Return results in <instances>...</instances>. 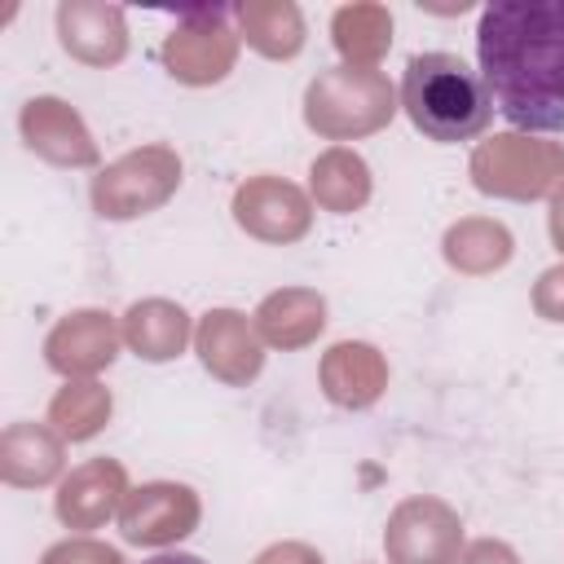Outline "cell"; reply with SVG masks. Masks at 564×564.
Here are the masks:
<instances>
[{
  "label": "cell",
  "instance_id": "6da1fadb",
  "mask_svg": "<svg viewBox=\"0 0 564 564\" xmlns=\"http://www.w3.org/2000/svg\"><path fill=\"white\" fill-rule=\"evenodd\" d=\"M480 79L520 132H564V0H498L476 22Z\"/></svg>",
  "mask_w": 564,
  "mask_h": 564
},
{
  "label": "cell",
  "instance_id": "7a4b0ae2",
  "mask_svg": "<svg viewBox=\"0 0 564 564\" xmlns=\"http://www.w3.org/2000/svg\"><path fill=\"white\" fill-rule=\"evenodd\" d=\"M401 110L436 145L471 141L494 119L480 70H471L458 53H414L401 75Z\"/></svg>",
  "mask_w": 564,
  "mask_h": 564
},
{
  "label": "cell",
  "instance_id": "3957f363",
  "mask_svg": "<svg viewBox=\"0 0 564 564\" xmlns=\"http://www.w3.org/2000/svg\"><path fill=\"white\" fill-rule=\"evenodd\" d=\"M308 128L326 137H348V132H370L383 119H392V88L375 66H335L322 70L308 84Z\"/></svg>",
  "mask_w": 564,
  "mask_h": 564
},
{
  "label": "cell",
  "instance_id": "277c9868",
  "mask_svg": "<svg viewBox=\"0 0 564 564\" xmlns=\"http://www.w3.org/2000/svg\"><path fill=\"white\" fill-rule=\"evenodd\" d=\"M176 185H181V159L163 145H150V150L119 159L115 167H106L93 181V207H97V216H110V220L145 216Z\"/></svg>",
  "mask_w": 564,
  "mask_h": 564
},
{
  "label": "cell",
  "instance_id": "5b68a950",
  "mask_svg": "<svg viewBox=\"0 0 564 564\" xmlns=\"http://www.w3.org/2000/svg\"><path fill=\"white\" fill-rule=\"evenodd\" d=\"M238 35L229 31V9H189L163 44V62L181 84H216L234 66Z\"/></svg>",
  "mask_w": 564,
  "mask_h": 564
},
{
  "label": "cell",
  "instance_id": "8992f818",
  "mask_svg": "<svg viewBox=\"0 0 564 564\" xmlns=\"http://www.w3.org/2000/svg\"><path fill=\"white\" fill-rule=\"evenodd\" d=\"M560 167H564V154L560 150L533 145L524 137H498V141L480 145L476 159H471L476 185L485 194H507V198H533V194H542L555 181Z\"/></svg>",
  "mask_w": 564,
  "mask_h": 564
},
{
  "label": "cell",
  "instance_id": "52a82bcc",
  "mask_svg": "<svg viewBox=\"0 0 564 564\" xmlns=\"http://www.w3.org/2000/svg\"><path fill=\"white\" fill-rule=\"evenodd\" d=\"M463 524L458 516L436 498H410L388 520L383 546L397 564H454Z\"/></svg>",
  "mask_w": 564,
  "mask_h": 564
},
{
  "label": "cell",
  "instance_id": "ba28073f",
  "mask_svg": "<svg viewBox=\"0 0 564 564\" xmlns=\"http://www.w3.org/2000/svg\"><path fill=\"white\" fill-rule=\"evenodd\" d=\"M194 524H198V498H194V489L167 485V480H154V485L132 489L123 498V507H119V529L137 546H167V542L194 533Z\"/></svg>",
  "mask_w": 564,
  "mask_h": 564
},
{
  "label": "cell",
  "instance_id": "9c48e42d",
  "mask_svg": "<svg viewBox=\"0 0 564 564\" xmlns=\"http://www.w3.org/2000/svg\"><path fill=\"white\" fill-rule=\"evenodd\" d=\"M57 35H62V48L88 66H110L128 53V26L119 4L66 0L57 4Z\"/></svg>",
  "mask_w": 564,
  "mask_h": 564
},
{
  "label": "cell",
  "instance_id": "30bf717a",
  "mask_svg": "<svg viewBox=\"0 0 564 564\" xmlns=\"http://www.w3.org/2000/svg\"><path fill=\"white\" fill-rule=\"evenodd\" d=\"M115 348H119L115 322L97 308H84L53 326V335L44 344V361L62 375H93L115 361Z\"/></svg>",
  "mask_w": 564,
  "mask_h": 564
},
{
  "label": "cell",
  "instance_id": "8fae6325",
  "mask_svg": "<svg viewBox=\"0 0 564 564\" xmlns=\"http://www.w3.org/2000/svg\"><path fill=\"white\" fill-rule=\"evenodd\" d=\"M22 137H26V145H31L35 154H44V159H53V163L79 167V163H93V159H97V145H93L88 128H84L79 115H75L66 101H57V97H35V101H26V110H22Z\"/></svg>",
  "mask_w": 564,
  "mask_h": 564
},
{
  "label": "cell",
  "instance_id": "7c38bea8",
  "mask_svg": "<svg viewBox=\"0 0 564 564\" xmlns=\"http://www.w3.org/2000/svg\"><path fill=\"white\" fill-rule=\"evenodd\" d=\"M234 212H238L242 229H251L260 238H273V242L300 238L308 229V203L286 181H251V185H242L238 198H234Z\"/></svg>",
  "mask_w": 564,
  "mask_h": 564
},
{
  "label": "cell",
  "instance_id": "4fadbf2b",
  "mask_svg": "<svg viewBox=\"0 0 564 564\" xmlns=\"http://www.w3.org/2000/svg\"><path fill=\"white\" fill-rule=\"evenodd\" d=\"M119 494H123V467L115 458H93L62 480L57 516L70 529H97L115 507H123Z\"/></svg>",
  "mask_w": 564,
  "mask_h": 564
},
{
  "label": "cell",
  "instance_id": "5bb4252c",
  "mask_svg": "<svg viewBox=\"0 0 564 564\" xmlns=\"http://www.w3.org/2000/svg\"><path fill=\"white\" fill-rule=\"evenodd\" d=\"M198 352H203V366L212 375H220L225 383H247L264 361L256 335L247 330V317L234 313V308H216V313L203 317Z\"/></svg>",
  "mask_w": 564,
  "mask_h": 564
},
{
  "label": "cell",
  "instance_id": "9a60e30c",
  "mask_svg": "<svg viewBox=\"0 0 564 564\" xmlns=\"http://www.w3.org/2000/svg\"><path fill=\"white\" fill-rule=\"evenodd\" d=\"M123 339L132 344L137 357L145 361H167L185 348L189 339V317L181 304H167V300H145V304H132L128 317H123Z\"/></svg>",
  "mask_w": 564,
  "mask_h": 564
},
{
  "label": "cell",
  "instance_id": "2e32d148",
  "mask_svg": "<svg viewBox=\"0 0 564 564\" xmlns=\"http://www.w3.org/2000/svg\"><path fill=\"white\" fill-rule=\"evenodd\" d=\"M322 379H326V397L339 401V405H370L379 397V383H383V361L370 344H335L326 366H322Z\"/></svg>",
  "mask_w": 564,
  "mask_h": 564
},
{
  "label": "cell",
  "instance_id": "e0dca14e",
  "mask_svg": "<svg viewBox=\"0 0 564 564\" xmlns=\"http://www.w3.org/2000/svg\"><path fill=\"white\" fill-rule=\"evenodd\" d=\"M0 467H4V480L9 485H44L62 467V445L44 427L18 423L0 441Z\"/></svg>",
  "mask_w": 564,
  "mask_h": 564
},
{
  "label": "cell",
  "instance_id": "ac0fdd59",
  "mask_svg": "<svg viewBox=\"0 0 564 564\" xmlns=\"http://www.w3.org/2000/svg\"><path fill=\"white\" fill-rule=\"evenodd\" d=\"M238 26L242 40L251 48H260L264 57H295L304 44V18L295 4H238Z\"/></svg>",
  "mask_w": 564,
  "mask_h": 564
},
{
  "label": "cell",
  "instance_id": "d6986e66",
  "mask_svg": "<svg viewBox=\"0 0 564 564\" xmlns=\"http://www.w3.org/2000/svg\"><path fill=\"white\" fill-rule=\"evenodd\" d=\"M260 335L269 344H282V348H295V344H308L322 322H326V304L308 291H282V295H269L260 304Z\"/></svg>",
  "mask_w": 564,
  "mask_h": 564
},
{
  "label": "cell",
  "instance_id": "ffe728a7",
  "mask_svg": "<svg viewBox=\"0 0 564 564\" xmlns=\"http://www.w3.org/2000/svg\"><path fill=\"white\" fill-rule=\"evenodd\" d=\"M330 26H335V48L357 66H370L392 40V18L379 4H348L335 13Z\"/></svg>",
  "mask_w": 564,
  "mask_h": 564
},
{
  "label": "cell",
  "instance_id": "44dd1931",
  "mask_svg": "<svg viewBox=\"0 0 564 564\" xmlns=\"http://www.w3.org/2000/svg\"><path fill=\"white\" fill-rule=\"evenodd\" d=\"M313 194L330 207V212H352L366 203L370 194V176H366V163L348 150H330L313 163Z\"/></svg>",
  "mask_w": 564,
  "mask_h": 564
},
{
  "label": "cell",
  "instance_id": "7402d4cb",
  "mask_svg": "<svg viewBox=\"0 0 564 564\" xmlns=\"http://www.w3.org/2000/svg\"><path fill=\"white\" fill-rule=\"evenodd\" d=\"M445 256L449 264L458 269H498L507 256H511V238L502 225H485V220H467V225H454L445 234Z\"/></svg>",
  "mask_w": 564,
  "mask_h": 564
},
{
  "label": "cell",
  "instance_id": "603a6c76",
  "mask_svg": "<svg viewBox=\"0 0 564 564\" xmlns=\"http://www.w3.org/2000/svg\"><path fill=\"white\" fill-rule=\"evenodd\" d=\"M48 419L57 423V432L66 441H88L106 419H110V397L97 388V383H66L53 405H48Z\"/></svg>",
  "mask_w": 564,
  "mask_h": 564
},
{
  "label": "cell",
  "instance_id": "cb8c5ba5",
  "mask_svg": "<svg viewBox=\"0 0 564 564\" xmlns=\"http://www.w3.org/2000/svg\"><path fill=\"white\" fill-rule=\"evenodd\" d=\"M40 564H123V560H119L115 546H101V542L79 538V542H57V546H48Z\"/></svg>",
  "mask_w": 564,
  "mask_h": 564
},
{
  "label": "cell",
  "instance_id": "d4e9b609",
  "mask_svg": "<svg viewBox=\"0 0 564 564\" xmlns=\"http://www.w3.org/2000/svg\"><path fill=\"white\" fill-rule=\"evenodd\" d=\"M533 304H538V313H546L551 322H564V269H551V273H542Z\"/></svg>",
  "mask_w": 564,
  "mask_h": 564
},
{
  "label": "cell",
  "instance_id": "484cf974",
  "mask_svg": "<svg viewBox=\"0 0 564 564\" xmlns=\"http://www.w3.org/2000/svg\"><path fill=\"white\" fill-rule=\"evenodd\" d=\"M256 564H322V555L308 551V546H300V542H282V546H269Z\"/></svg>",
  "mask_w": 564,
  "mask_h": 564
},
{
  "label": "cell",
  "instance_id": "4316f807",
  "mask_svg": "<svg viewBox=\"0 0 564 564\" xmlns=\"http://www.w3.org/2000/svg\"><path fill=\"white\" fill-rule=\"evenodd\" d=\"M463 564H520V560H516V551L502 546V542H476Z\"/></svg>",
  "mask_w": 564,
  "mask_h": 564
},
{
  "label": "cell",
  "instance_id": "83f0119b",
  "mask_svg": "<svg viewBox=\"0 0 564 564\" xmlns=\"http://www.w3.org/2000/svg\"><path fill=\"white\" fill-rule=\"evenodd\" d=\"M551 238H555V247L564 251V189H560L555 203H551Z\"/></svg>",
  "mask_w": 564,
  "mask_h": 564
},
{
  "label": "cell",
  "instance_id": "f1b7e54d",
  "mask_svg": "<svg viewBox=\"0 0 564 564\" xmlns=\"http://www.w3.org/2000/svg\"><path fill=\"white\" fill-rule=\"evenodd\" d=\"M141 564H207V560L185 555V551H167V555H154V560H141Z\"/></svg>",
  "mask_w": 564,
  "mask_h": 564
}]
</instances>
